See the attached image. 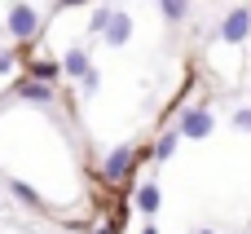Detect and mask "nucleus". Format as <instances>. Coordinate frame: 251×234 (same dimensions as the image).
<instances>
[{"label": "nucleus", "mask_w": 251, "mask_h": 234, "mask_svg": "<svg viewBox=\"0 0 251 234\" xmlns=\"http://www.w3.org/2000/svg\"><path fill=\"white\" fill-rule=\"evenodd\" d=\"M247 35H251V4H238V9L225 13V22H221V40H225V44H243Z\"/></svg>", "instance_id": "f257e3e1"}, {"label": "nucleus", "mask_w": 251, "mask_h": 234, "mask_svg": "<svg viewBox=\"0 0 251 234\" xmlns=\"http://www.w3.org/2000/svg\"><path fill=\"white\" fill-rule=\"evenodd\" d=\"M137 155H141V150H132V146H115V150L106 155V164H101V173H106V181H115V186H119V181H124V177L132 173V164H137Z\"/></svg>", "instance_id": "f03ea898"}, {"label": "nucleus", "mask_w": 251, "mask_h": 234, "mask_svg": "<svg viewBox=\"0 0 251 234\" xmlns=\"http://www.w3.org/2000/svg\"><path fill=\"white\" fill-rule=\"evenodd\" d=\"M35 31H40V13L31 4H13L9 9V35L13 40H31Z\"/></svg>", "instance_id": "7ed1b4c3"}, {"label": "nucleus", "mask_w": 251, "mask_h": 234, "mask_svg": "<svg viewBox=\"0 0 251 234\" xmlns=\"http://www.w3.org/2000/svg\"><path fill=\"white\" fill-rule=\"evenodd\" d=\"M212 124H216V119H212V111H207V106H190V111L181 115L176 133H181V137H207V133H212Z\"/></svg>", "instance_id": "20e7f679"}, {"label": "nucleus", "mask_w": 251, "mask_h": 234, "mask_svg": "<svg viewBox=\"0 0 251 234\" xmlns=\"http://www.w3.org/2000/svg\"><path fill=\"white\" fill-rule=\"evenodd\" d=\"M128 35H132V18H128L124 9H115V18H110V27H106V44H110V49H124Z\"/></svg>", "instance_id": "39448f33"}, {"label": "nucleus", "mask_w": 251, "mask_h": 234, "mask_svg": "<svg viewBox=\"0 0 251 234\" xmlns=\"http://www.w3.org/2000/svg\"><path fill=\"white\" fill-rule=\"evenodd\" d=\"M18 97H22V102H40V106H49L57 93H53V84H40V80H18Z\"/></svg>", "instance_id": "423d86ee"}, {"label": "nucleus", "mask_w": 251, "mask_h": 234, "mask_svg": "<svg viewBox=\"0 0 251 234\" xmlns=\"http://www.w3.org/2000/svg\"><path fill=\"white\" fill-rule=\"evenodd\" d=\"M62 71H66V75H75V80H84V75L93 71V66H88V53H84V49H66Z\"/></svg>", "instance_id": "0eeeda50"}, {"label": "nucleus", "mask_w": 251, "mask_h": 234, "mask_svg": "<svg viewBox=\"0 0 251 234\" xmlns=\"http://www.w3.org/2000/svg\"><path fill=\"white\" fill-rule=\"evenodd\" d=\"M66 71H62V62H49V58H40V62H31V80H40V84H57Z\"/></svg>", "instance_id": "6e6552de"}, {"label": "nucleus", "mask_w": 251, "mask_h": 234, "mask_svg": "<svg viewBox=\"0 0 251 234\" xmlns=\"http://www.w3.org/2000/svg\"><path fill=\"white\" fill-rule=\"evenodd\" d=\"M137 208H141L146 217H154V212H159V186H154V181H146V186L137 190Z\"/></svg>", "instance_id": "1a4fd4ad"}, {"label": "nucleus", "mask_w": 251, "mask_h": 234, "mask_svg": "<svg viewBox=\"0 0 251 234\" xmlns=\"http://www.w3.org/2000/svg\"><path fill=\"white\" fill-rule=\"evenodd\" d=\"M176 142H181V133L172 128V133H163V137L154 142V150H150V155H154V159L163 164V159H172V155H176Z\"/></svg>", "instance_id": "9d476101"}, {"label": "nucleus", "mask_w": 251, "mask_h": 234, "mask_svg": "<svg viewBox=\"0 0 251 234\" xmlns=\"http://www.w3.org/2000/svg\"><path fill=\"white\" fill-rule=\"evenodd\" d=\"M159 13H163L168 22H185V13H190V0H159Z\"/></svg>", "instance_id": "9b49d317"}, {"label": "nucleus", "mask_w": 251, "mask_h": 234, "mask_svg": "<svg viewBox=\"0 0 251 234\" xmlns=\"http://www.w3.org/2000/svg\"><path fill=\"white\" fill-rule=\"evenodd\" d=\"M9 195H13V199H22V204H40V195H35L26 181H9Z\"/></svg>", "instance_id": "f8f14e48"}, {"label": "nucleus", "mask_w": 251, "mask_h": 234, "mask_svg": "<svg viewBox=\"0 0 251 234\" xmlns=\"http://www.w3.org/2000/svg\"><path fill=\"white\" fill-rule=\"evenodd\" d=\"M110 18H115V9H106V4H101V9L93 13V31H97V35H106V27H110Z\"/></svg>", "instance_id": "ddd939ff"}, {"label": "nucleus", "mask_w": 251, "mask_h": 234, "mask_svg": "<svg viewBox=\"0 0 251 234\" xmlns=\"http://www.w3.org/2000/svg\"><path fill=\"white\" fill-rule=\"evenodd\" d=\"M79 88H84V97H88V93H97V88H101V75H97V66H93V71H88V75H84V80H79Z\"/></svg>", "instance_id": "4468645a"}, {"label": "nucleus", "mask_w": 251, "mask_h": 234, "mask_svg": "<svg viewBox=\"0 0 251 234\" xmlns=\"http://www.w3.org/2000/svg\"><path fill=\"white\" fill-rule=\"evenodd\" d=\"M234 128H238V133H251V106H243V111L234 115Z\"/></svg>", "instance_id": "2eb2a0df"}, {"label": "nucleus", "mask_w": 251, "mask_h": 234, "mask_svg": "<svg viewBox=\"0 0 251 234\" xmlns=\"http://www.w3.org/2000/svg\"><path fill=\"white\" fill-rule=\"evenodd\" d=\"M4 71H13V53H0V75Z\"/></svg>", "instance_id": "dca6fc26"}, {"label": "nucleus", "mask_w": 251, "mask_h": 234, "mask_svg": "<svg viewBox=\"0 0 251 234\" xmlns=\"http://www.w3.org/2000/svg\"><path fill=\"white\" fill-rule=\"evenodd\" d=\"M75 4H84V0H57V9H75Z\"/></svg>", "instance_id": "f3484780"}, {"label": "nucleus", "mask_w": 251, "mask_h": 234, "mask_svg": "<svg viewBox=\"0 0 251 234\" xmlns=\"http://www.w3.org/2000/svg\"><path fill=\"white\" fill-rule=\"evenodd\" d=\"M141 234H159V230H154V226H146V230H141Z\"/></svg>", "instance_id": "a211bd4d"}, {"label": "nucleus", "mask_w": 251, "mask_h": 234, "mask_svg": "<svg viewBox=\"0 0 251 234\" xmlns=\"http://www.w3.org/2000/svg\"><path fill=\"white\" fill-rule=\"evenodd\" d=\"M199 234H216V230H199Z\"/></svg>", "instance_id": "6ab92c4d"}]
</instances>
